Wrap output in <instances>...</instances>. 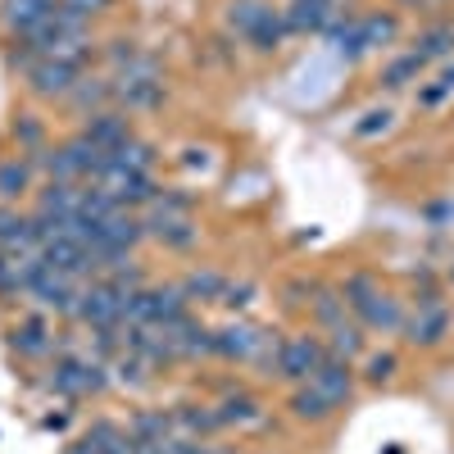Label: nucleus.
Returning a JSON list of instances; mask_svg holds the SVG:
<instances>
[{
	"instance_id": "1",
	"label": "nucleus",
	"mask_w": 454,
	"mask_h": 454,
	"mask_svg": "<svg viewBox=\"0 0 454 454\" xmlns=\"http://www.w3.org/2000/svg\"><path fill=\"white\" fill-rule=\"evenodd\" d=\"M340 295H346V305L350 314L372 327V332H400L404 327V309H400V300L391 291H382L368 273H350L346 282H340Z\"/></svg>"
},
{
	"instance_id": "2",
	"label": "nucleus",
	"mask_w": 454,
	"mask_h": 454,
	"mask_svg": "<svg viewBox=\"0 0 454 454\" xmlns=\"http://www.w3.org/2000/svg\"><path fill=\"white\" fill-rule=\"evenodd\" d=\"M164 68L155 55H141L137 64H128L119 78H114V100L123 109H155L164 100Z\"/></svg>"
},
{
	"instance_id": "3",
	"label": "nucleus",
	"mask_w": 454,
	"mask_h": 454,
	"mask_svg": "<svg viewBox=\"0 0 454 454\" xmlns=\"http://www.w3.org/2000/svg\"><path fill=\"white\" fill-rule=\"evenodd\" d=\"M327 359V346L318 336H291V340H282V350H278V368H273V377H282V382H309L314 377V368Z\"/></svg>"
},
{
	"instance_id": "4",
	"label": "nucleus",
	"mask_w": 454,
	"mask_h": 454,
	"mask_svg": "<svg viewBox=\"0 0 454 454\" xmlns=\"http://www.w3.org/2000/svg\"><path fill=\"white\" fill-rule=\"evenodd\" d=\"M73 318L87 323V327H114V323H123V300H119V291H114L105 278H91V282H82V291H78Z\"/></svg>"
},
{
	"instance_id": "5",
	"label": "nucleus",
	"mask_w": 454,
	"mask_h": 454,
	"mask_svg": "<svg viewBox=\"0 0 454 454\" xmlns=\"http://www.w3.org/2000/svg\"><path fill=\"white\" fill-rule=\"evenodd\" d=\"M78 78H82V68H73L68 59H36L27 68V87L42 100H68V91L78 87Z\"/></svg>"
},
{
	"instance_id": "6",
	"label": "nucleus",
	"mask_w": 454,
	"mask_h": 454,
	"mask_svg": "<svg viewBox=\"0 0 454 454\" xmlns=\"http://www.w3.org/2000/svg\"><path fill=\"white\" fill-rule=\"evenodd\" d=\"M259 336H263V327H254L246 318H227L223 327H214V355L227 364H250L259 350Z\"/></svg>"
},
{
	"instance_id": "7",
	"label": "nucleus",
	"mask_w": 454,
	"mask_h": 454,
	"mask_svg": "<svg viewBox=\"0 0 454 454\" xmlns=\"http://www.w3.org/2000/svg\"><path fill=\"white\" fill-rule=\"evenodd\" d=\"M55 10H59V0H0V23H5L14 42H27Z\"/></svg>"
},
{
	"instance_id": "8",
	"label": "nucleus",
	"mask_w": 454,
	"mask_h": 454,
	"mask_svg": "<svg viewBox=\"0 0 454 454\" xmlns=\"http://www.w3.org/2000/svg\"><path fill=\"white\" fill-rule=\"evenodd\" d=\"M309 387H318L336 409H346L350 395H355V368H350V359H340V355L327 350V359H323V364L314 368V377H309Z\"/></svg>"
},
{
	"instance_id": "9",
	"label": "nucleus",
	"mask_w": 454,
	"mask_h": 454,
	"mask_svg": "<svg viewBox=\"0 0 454 454\" xmlns=\"http://www.w3.org/2000/svg\"><path fill=\"white\" fill-rule=\"evenodd\" d=\"M10 350L23 355V359H46V355L55 350V332H51V323H46L42 314L19 318V323L10 327Z\"/></svg>"
},
{
	"instance_id": "10",
	"label": "nucleus",
	"mask_w": 454,
	"mask_h": 454,
	"mask_svg": "<svg viewBox=\"0 0 454 454\" xmlns=\"http://www.w3.org/2000/svg\"><path fill=\"white\" fill-rule=\"evenodd\" d=\"M82 137H91L100 150H109V155H114V150H119L128 137H137V132H132V119H128L123 109H96V114H87Z\"/></svg>"
},
{
	"instance_id": "11",
	"label": "nucleus",
	"mask_w": 454,
	"mask_h": 454,
	"mask_svg": "<svg viewBox=\"0 0 454 454\" xmlns=\"http://www.w3.org/2000/svg\"><path fill=\"white\" fill-rule=\"evenodd\" d=\"M404 340L409 346H419V350H432L441 346V340L450 336V309L445 305H432V309H419L413 318H404Z\"/></svg>"
},
{
	"instance_id": "12",
	"label": "nucleus",
	"mask_w": 454,
	"mask_h": 454,
	"mask_svg": "<svg viewBox=\"0 0 454 454\" xmlns=\"http://www.w3.org/2000/svg\"><path fill=\"white\" fill-rule=\"evenodd\" d=\"M78 282H73V278H64V273H46L42 282H36L27 295L36 300V305H42V309H55V314H73V305H78Z\"/></svg>"
},
{
	"instance_id": "13",
	"label": "nucleus",
	"mask_w": 454,
	"mask_h": 454,
	"mask_svg": "<svg viewBox=\"0 0 454 454\" xmlns=\"http://www.w3.org/2000/svg\"><path fill=\"white\" fill-rule=\"evenodd\" d=\"M46 387H51L55 395H64V400H82V395H91V387H87V359H78V355H59L55 368H51V377H46Z\"/></svg>"
},
{
	"instance_id": "14",
	"label": "nucleus",
	"mask_w": 454,
	"mask_h": 454,
	"mask_svg": "<svg viewBox=\"0 0 454 454\" xmlns=\"http://www.w3.org/2000/svg\"><path fill=\"white\" fill-rule=\"evenodd\" d=\"M214 409H218L223 427H263V404L250 391H227Z\"/></svg>"
},
{
	"instance_id": "15",
	"label": "nucleus",
	"mask_w": 454,
	"mask_h": 454,
	"mask_svg": "<svg viewBox=\"0 0 454 454\" xmlns=\"http://www.w3.org/2000/svg\"><path fill=\"white\" fill-rule=\"evenodd\" d=\"M145 232L155 237L164 250H192L200 241L196 218H145Z\"/></svg>"
},
{
	"instance_id": "16",
	"label": "nucleus",
	"mask_w": 454,
	"mask_h": 454,
	"mask_svg": "<svg viewBox=\"0 0 454 454\" xmlns=\"http://www.w3.org/2000/svg\"><path fill=\"white\" fill-rule=\"evenodd\" d=\"M323 36H327V51H332L336 59H346V64H355V59L368 55V46H364V23H359V19H340V23L323 27Z\"/></svg>"
},
{
	"instance_id": "17",
	"label": "nucleus",
	"mask_w": 454,
	"mask_h": 454,
	"mask_svg": "<svg viewBox=\"0 0 454 454\" xmlns=\"http://www.w3.org/2000/svg\"><path fill=\"white\" fill-rule=\"evenodd\" d=\"M32 155H10V160H0V205H14L32 192Z\"/></svg>"
},
{
	"instance_id": "18",
	"label": "nucleus",
	"mask_w": 454,
	"mask_h": 454,
	"mask_svg": "<svg viewBox=\"0 0 454 454\" xmlns=\"http://www.w3.org/2000/svg\"><path fill=\"white\" fill-rule=\"evenodd\" d=\"M286 409H291V419H295V423H327L332 413H336V404H332L318 387H309V382H300V387L291 391Z\"/></svg>"
},
{
	"instance_id": "19",
	"label": "nucleus",
	"mask_w": 454,
	"mask_h": 454,
	"mask_svg": "<svg viewBox=\"0 0 454 454\" xmlns=\"http://www.w3.org/2000/svg\"><path fill=\"white\" fill-rule=\"evenodd\" d=\"M128 432L150 441V445H168L177 436V423H173V413L168 409H137L132 419H128Z\"/></svg>"
},
{
	"instance_id": "20",
	"label": "nucleus",
	"mask_w": 454,
	"mask_h": 454,
	"mask_svg": "<svg viewBox=\"0 0 454 454\" xmlns=\"http://www.w3.org/2000/svg\"><path fill=\"white\" fill-rule=\"evenodd\" d=\"M100 227H105V241H114V246H123V250H132V246H141L150 232H145V218H137L128 205H119L109 218H100Z\"/></svg>"
},
{
	"instance_id": "21",
	"label": "nucleus",
	"mask_w": 454,
	"mask_h": 454,
	"mask_svg": "<svg viewBox=\"0 0 454 454\" xmlns=\"http://www.w3.org/2000/svg\"><path fill=\"white\" fill-rule=\"evenodd\" d=\"M173 423H177L182 436H192V441L223 432V419H218L214 404H177V409H173Z\"/></svg>"
},
{
	"instance_id": "22",
	"label": "nucleus",
	"mask_w": 454,
	"mask_h": 454,
	"mask_svg": "<svg viewBox=\"0 0 454 454\" xmlns=\"http://www.w3.org/2000/svg\"><path fill=\"white\" fill-rule=\"evenodd\" d=\"M282 36H286V14H278L273 5H263V14H259V23L250 27L246 42H250L259 55H273V51L282 46Z\"/></svg>"
},
{
	"instance_id": "23",
	"label": "nucleus",
	"mask_w": 454,
	"mask_h": 454,
	"mask_svg": "<svg viewBox=\"0 0 454 454\" xmlns=\"http://www.w3.org/2000/svg\"><path fill=\"white\" fill-rule=\"evenodd\" d=\"M423 68H427V59L419 55V51H409V55H395L387 68H382V91H404L409 82H419L423 78Z\"/></svg>"
},
{
	"instance_id": "24",
	"label": "nucleus",
	"mask_w": 454,
	"mask_h": 454,
	"mask_svg": "<svg viewBox=\"0 0 454 454\" xmlns=\"http://www.w3.org/2000/svg\"><path fill=\"white\" fill-rule=\"evenodd\" d=\"M109 100H114V82H109V78H87V73L78 78V87L68 91V105L78 109V114H96V109H105Z\"/></svg>"
},
{
	"instance_id": "25",
	"label": "nucleus",
	"mask_w": 454,
	"mask_h": 454,
	"mask_svg": "<svg viewBox=\"0 0 454 454\" xmlns=\"http://www.w3.org/2000/svg\"><path fill=\"white\" fill-rule=\"evenodd\" d=\"M182 291H186V300H200V305H209V300H223V291H227V278L218 273V269H192L182 282H177Z\"/></svg>"
},
{
	"instance_id": "26",
	"label": "nucleus",
	"mask_w": 454,
	"mask_h": 454,
	"mask_svg": "<svg viewBox=\"0 0 454 454\" xmlns=\"http://www.w3.org/2000/svg\"><path fill=\"white\" fill-rule=\"evenodd\" d=\"M109 377H114V387H123V391H141V387L150 382V364H145L141 355L123 350V355L109 359Z\"/></svg>"
},
{
	"instance_id": "27",
	"label": "nucleus",
	"mask_w": 454,
	"mask_h": 454,
	"mask_svg": "<svg viewBox=\"0 0 454 454\" xmlns=\"http://www.w3.org/2000/svg\"><path fill=\"white\" fill-rule=\"evenodd\" d=\"M359 23H364V46H368V51H382V46H391L395 36H400V19H395L391 10L364 14Z\"/></svg>"
},
{
	"instance_id": "28",
	"label": "nucleus",
	"mask_w": 454,
	"mask_h": 454,
	"mask_svg": "<svg viewBox=\"0 0 454 454\" xmlns=\"http://www.w3.org/2000/svg\"><path fill=\"white\" fill-rule=\"evenodd\" d=\"M196 200L192 192H177V186H168V192H160L155 200L145 205V218H192Z\"/></svg>"
},
{
	"instance_id": "29",
	"label": "nucleus",
	"mask_w": 454,
	"mask_h": 454,
	"mask_svg": "<svg viewBox=\"0 0 454 454\" xmlns=\"http://www.w3.org/2000/svg\"><path fill=\"white\" fill-rule=\"evenodd\" d=\"M327 340H332V355H340V359H355V355H364V323H355V318H340L336 327H327Z\"/></svg>"
},
{
	"instance_id": "30",
	"label": "nucleus",
	"mask_w": 454,
	"mask_h": 454,
	"mask_svg": "<svg viewBox=\"0 0 454 454\" xmlns=\"http://www.w3.org/2000/svg\"><path fill=\"white\" fill-rule=\"evenodd\" d=\"M10 132H14V141H19V155H36V150H46V123L36 119L32 109L19 114Z\"/></svg>"
},
{
	"instance_id": "31",
	"label": "nucleus",
	"mask_w": 454,
	"mask_h": 454,
	"mask_svg": "<svg viewBox=\"0 0 454 454\" xmlns=\"http://www.w3.org/2000/svg\"><path fill=\"white\" fill-rule=\"evenodd\" d=\"M150 295H155V327L160 323H173L182 314H192V300H186L182 286H150Z\"/></svg>"
},
{
	"instance_id": "32",
	"label": "nucleus",
	"mask_w": 454,
	"mask_h": 454,
	"mask_svg": "<svg viewBox=\"0 0 454 454\" xmlns=\"http://www.w3.org/2000/svg\"><path fill=\"white\" fill-rule=\"evenodd\" d=\"M155 145H150V141H141V137H128L119 150H114V164H119V168H137V173H150V168H155Z\"/></svg>"
},
{
	"instance_id": "33",
	"label": "nucleus",
	"mask_w": 454,
	"mask_h": 454,
	"mask_svg": "<svg viewBox=\"0 0 454 454\" xmlns=\"http://www.w3.org/2000/svg\"><path fill=\"white\" fill-rule=\"evenodd\" d=\"M309 305H314V318H318L323 327H336L340 318H350V305H346V295H340V291H332V286H318Z\"/></svg>"
},
{
	"instance_id": "34",
	"label": "nucleus",
	"mask_w": 454,
	"mask_h": 454,
	"mask_svg": "<svg viewBox=\"0 0 454 454\" xmlns=\"http://www.w3.org/2000/svg\"><path fill=\"white\" fill-rule=\"evenodd\" d=\"M419 51L423 59H445L450 51H454V27L450 23H436V27H427V32H419Z\"/></svg>"
},
{
	"instance_id": "35",
	"label": "nucleus",
	"mask_w": 454,
	"mask_h": 454,
	"mask_svg": "<svg viewBox=\"0 0 454 454\" xmlns=\"http://www.w3.org/2000/svg\"><path fill=\"white\" fill-rule=\"evenodd\" d=\"M259 14H263V0H232V5H227V27H232L237 36H250V27L259 23Z\"/></svg>"
},
{
	"instance_id": "36",
	"label": "nucleus",
	"mask_w": 454,
	"mask_h": 454,
	"mask_svg": "<svg viewBox=\"0 0 454 454\" xmlns=\"http://www.w3.org/2000/svg\"><path fill=\"white\" fill-rule=\"evenodd\" d=\"M395 368H400V359H395L391 350H382V355H368V364H364V382L382 387V382H391V377H395Z\"/></svg>"
},
{
	"instance_id": "37",
	"label": "nucleus",
	"mask_w": 454,
	"mask_h": 454,
	"mask_svg": "<svg viewBox=\"0 0 454 454\" xmlns=\"http://www.w3.org/2000/svg\"><path fill=\"white\" fill-rule=\"evenodd\" d=\"M254 295H259V286H254V282H227V291H223L218 305H223V309H232V314H241V309H250V305H254Z\"/></svg>"
},
{
	"instance_id": "38",
	"label": "nucleus",
	"mask_w": 454,
	"mask_h": 454,
	"mask_svg": "<svg viewBox=\"0 0 454 454\" xmlns=\"http://www.w3.org/2000/svg\"><path fill=\"white\" fill-rule=\"evenodd\" d=\"M391 119H395V114H391L387 105H382V109H368V114H364V123H355L350 132H355V141H372L377 132H387V128H391Z\"/></svg>"
},
{
	"instance_id": "39",
	"label": "nucleus",
	"mask_w": 454,
	"mask_h": 454,
	"mask_svg": "<svg viewBox=\"0 0 454 454\" xmlns=\"http://www.w3.org/2000/svg\"><path fill=\"white\" fill-rule=\"evenodd\" d=\"M14 295H23V286H19V269H14V254H10V250H0V300H14Z\"/></svg>"
},
{
	"instance_id": "40",
	"label": "nucleus",
	"mask_w": 454,
	"mask_h": 454,
	"mask_svg": "<svg viewBox=\"0 0 454 454\" xmlns=\"http://www.w3.org/2000/svg\"><path fill=\"white\" fill-rule=\"evenodd\" d=\"M105 55H109V64H114V68L123 73V68H128V64H137L145 51H141L137 42H128V36H119V42H109V51H105Z\"/></svg>"
},
{
	"instance_id": "41",
	"label": "nucleus",
	"mask_w": 454,
	"mask_h": 454,
	"mask_svg": "<svg viewBox=\"0 0 454 454\" xmlns=\"http://www.w3.org/2000/svg\"><path fill=\"white\" fill-rule=\"evenodd\" d=\"M59 5L78 10L82 19H96V14H109V10H114V0H59Z\"/></svg>"
},
{
	"instance_id": "42",
	"label": "nucleus",
	"mask_w": 454,
	"mask_h": 454,
	"mask_svg": "<svg viewBox=\"0 0 454 454\" xmlns=\"http://www.w3.org/2000/svg\"><path fill=\"white\" fill-rule=\"evenodd\" d=\"M314 291H318V282H286V291H282V295H286V305H305V300H309Z\"/></svg>"
},
{
	"instance_id": "43",
	"label": "nucleus",
	"mask_w": 454,
	"mask_h": 454,
	"mask_svg": "<svg viewBox=\"0 0 454 454\" xmlns=\"http://www.w3.org/2000/svg\"><path fill=\"white\" fill-rule=\"evenodd\" d=\"M168 450H173V454H218L214 445H200V441H192V436H173Z\"/></svg>"
},
{
	"instance_id": "44",
	"label": "nucleus",
	"mask_w": 454,
	"mask_h": 454,
	"mask_svg": "<svg viewBox=\"0 0 454 454\" xmlns=\"http://www.w3.org/2000/svg\"><path fill=\"white\" fill-rule=\"evenodd\" d=\"M445 96H454V91H450L445 82H436V87H423V91H419V105H423V109H436Z\"/></svg>"
},
{
	"instance_id": "45",
	"label": "nucleus",
	"mask_w": 454,
	"mask_h": 454,
	"mask_svg": "<svg viewBox=\"0 0 454 454\" xmlns=\"http://www.w3.org/2000/svg\"><path fill=\"white\" fill-rule=\"evenodd\" d=\"M441 82H445V87L454 91V64H445V73H441Z\"/></svg>"
},
{
	"instance_id": "46",
	"label": "nucleus",
	"mask_w": 454,
	"mask_h": 454,
	"mask_svg": "<svg viewBox=\"0 0 454 454\" xmlns=\"http://www.w3.org/2000/svg\"><path fill=\"white\" fill-rule=\"evenodd\" d=\"M141 454H173V450H168V445H145Z\"/></svg>"
},
{
	"instance_id": "47",
	"label": "nucleus",
	"mask_w": 454,
	"mask_h": 454,
	"mask_svg": "<svg viewBox=\"0 0 454 454\" xmlns=\"http://www.w3.org/2000/svg\"><path fill=\"white\" fill-rule=\"evenodd\" d=\"M400 5H423V0H400Z\"/></svg>"
},
{
	"instance_id": "48",
	"label": "nucleus",
	"mask_w": 454,
	"mask_h": 454,
	"mask_svg": "<svg viewBox=\"0 0 454 454\" xmlns=\"http://www.w3.org/2000/svg\"><path fill=\"white\" fill-rule=\"evenodd\" d=\"M423 5H445V0H423Z\"/></svg>"
}]
</instances>
